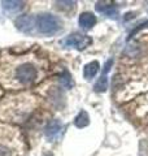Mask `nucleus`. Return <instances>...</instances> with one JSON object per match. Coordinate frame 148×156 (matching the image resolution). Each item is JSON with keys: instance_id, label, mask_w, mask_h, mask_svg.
<instances>
[{"instance_id": "nucleus-7", "label": "nucleus", "mask_w": 148, "mask_h": 156, "mask_svg": "<svg viewBox=\"0 0 148 156\" xmlns=\"http://www.w3.org/2000/svg\"><path fill=\"white\" fill-rule=\"evenodd\" d=\"M112 65H113V58H109V60L105 62L104 68H103L100 78H99L95 86H93V89H95L96 92H104L108 89V73H109Z\"/></svg>"}, {"instance_id": "nucleus-5", "label": "nucleus", "mask_w": 148, "mask_h": 156, "mask_svg": "<svg viewBox=\"0 0 148 156\" xmlns=\"http://www.w3.org/2000/svg\"><path fill=\"white\" fill-rule=\"evenodd\" d=\"M14 25L19 31L25 34H35V16H31V14L19 16Z\"/></svg>"}, {"instance_id": "nucleus-1", "label": "nucleus", "mask_w": 148, "mask_h": 156, "mask_svg": "<svg viewBox=\"0 0 148 156\" xmlns=\"http://www.w3.org/2000/svg\"><path fill=\"white\" fill-rule=\"evenodd\" d=\"M61 30V21L51 13H42L35 16V33L51 37Z\"/></svg>"}, {"instance_id": "nucleus-2", "label": "nucleus", "mask_w": 148, "mask_h": 156, "mask_svg": "<svg viewBox=\"0 0 148 156\" xmlns=\"http://www.w3.org/2000/svg\"><path fill=\"white\" fill-rule=\"evenodd\" d=\"M38 77L37 66L30 61H22L13 69V78L17 83L22 86H29L35 82Z\"/></svg>"}, {"instance_id": "nucleus-8", "label": "nucleus", "mask_w": 148, "mask_h": 156, "mask_svg": "<svg viewBox=\"0 0 148 156\" xmlns=\"http://www.w3.org/2000/svg\"><path fill=\"white\" fill-rule=\"evenodd\" d=\"M78 23H79V26L83 30H90L91 27L96 25V17H95V14L91 12H85L79 16Z\"/></svg>"}, {"instance_id": "nucleus-6", "label": "nucleus", "mask_w": 148, "mask_h": 156, "mask_svg": "<svg viewBox=\"0 0 148 156\" xmlns=\"http://www.w3.org/2000/svg\"><path fill=\"white\" fill-rule=\"evenodd\" d=\"M96 11L99 13L104 14L105 17L112 18V20H117L120 16V11L118 7L115 5L113 3H108V2H99L96 3Z\"/></svg>"}, {"instance_id": "nucleus-11", "label": "nucleus", "mask_w": 148, "mask_h": 156, "mask_svg": "<svg viewBox=\"0 0 148 156\" xmlns=\"http://www.w3.org/2000/svg\"><path fill=\"white\" fill-rule=\"evenodd\" d=\"M90 124V117H88V113L86 111H81L78 116L76 117V120H74V125L77 126V128H86V126Z\"/></svg>"}, {"instance_id": "nucleus-12", "label": "nucleus", "mask_w": 148, "mask_h": 156, "mask_svg": "<svg viewBox=\"0 0 148 156\" xmlns=\"http://www.w3.org/2000/svg\"><path fill=\"white\" fill-rule=\"evenodd\" d=\"M58 81H60V83L65 87V89H72V87L74 86V81H73V78L72 76L69 74V73L65 70L62 73V74L60 76V78H58Z\"/></svg>"}, {"instance_id": "nucleus-9", "label": "nucleus", "mask_w": 148, "mask_h": 156, "mask_svg": "<svg viewBox=\"0 0 148 156\" xmlns=\"http://www.w3.org/2000/svg\"><path fill=\"white\" fill-rule=\"evenodd\" d=\"M2 7L9 14H14L22 11L25 8V3L18 0H5V2H2Z\"/></svg>"}, {"instance_id": "nucleus-3", "label": "nucleus", "mask_w": 148, "mask_h": 156, "mask_svg": "<svg viewBox=\"0 0 148 156\" xmlns=\"http://www.w3.org/2000/svg\"><path fill=\"white\" fill-rule=\"evenodd\" d=\"M92 43V39L88 35H83L79 33H73L70 35H68L64 41L61 42V44L64 47H72V48H77V50H85Z\"/></svg>"}, {"instance_id": "nucleus-4", "label": "nucleus", "mask_w": 148, "mask_h": 156, "mask_svg": "<svg viewBox=\"0 0 148 156\" xmlns=\"http://www.w3.org/2000/svg\"><path fill=\"white\" fill-rule=\"evenodd\" d=\"M64 133V125L60 120H51L44 128V135L49 142L57 140Z\"/></svg>"}, {"instance_id": "nucleus-13", "label": "nucleus", "mask_w": 148, "mask_h": 156, "mask_svg": "<svg viewBox=\"0 0 148 156\" xmlns=\"http://www.w3.org/2000/svg\"><path fill=\"white\" fill-rule=\"evenodd\" d=\"M44 156H53V155H51V154H47V155H44Z\"/></svg>"}, {"instance_id": "nucleus-10", "label": "nucleus", "mask_w": 148, "mask_h": 156, "mask_svg": "<svg viewBox=\"0 0 148 156\" xmlns=\"http://www.w3.org/2000/svg\"><path fill=\"white\" fill-rule=\"evenodd\" d=\"M99 68H100V65H99L97 61L88 62L85 66V69H83V77H85L86 80H91V78L96 76V73L99 72Z\"/></svg>"}]
</instances>
